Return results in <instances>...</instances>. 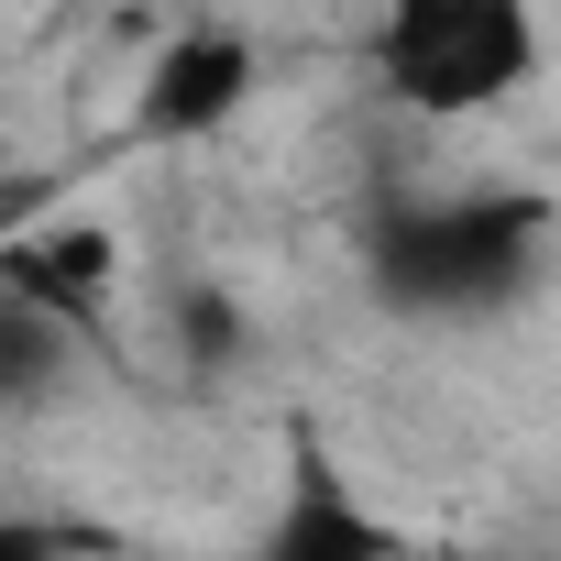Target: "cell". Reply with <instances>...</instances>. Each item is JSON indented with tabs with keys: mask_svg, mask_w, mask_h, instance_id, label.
Returning <instances> with one entry per match:
<instances>
[{
	"mask_svg": "<svg viewBox=\"0 0 561 561\" xmlns=\"http://www.w3.org/2000/svg\"><path fill=\"white\" fill-rule=\"evenodd\" d=\"M539 253H550V198L539 187H408L353 242L364 298L386 320H419V331H462V320L517 309Z\"/></svg>",
	"mask_w": 561,
	"mask_h": 561,
	"instance_id": "cell-1",
	"label": "cell"
},
{
	"mask_svg": "<svg viewBox=\"0 0 561 561\" xmlns=\"http://www.w3.org/2000/svg\"><path fill=\"white\" fill-rule=\"evenodd\" d=\"M0 561H78V550H67L45 517H12V528H0Z\"/></svg>",
	"mask_w": 561,
	"mask_h": 561,
	"instance_id": "cell-6",
	"label": "cell"
},
{
	"mask_svg": "<svg viewBox=\"0 0 561 561\" xmlns=\"http://www.w3.org/2000/svg\"><path fill=\"white\" fill-rule=\"evenodd\" d=\"M111 264L122 253H111L100 220H23L12 253H0V298L23 320H45V331H67V342H89V320L111 298Z\"/></svg>",
	"mask_w": 561,
	"mask_h": 561,
	"instance_id": "cell-4",
	"label": "cell"
},
{
	"mask_svg": "<svg viewBox=\"0 0 561 561\" xmlns=\"http://www.w3.org/2000/svg\"><path fill=\"white\" fill-rule=\"evenodd\" d=\"M253 561H440V550H408L320 451H298V473H287V506H275V528H264V550Z\"/></svg>",
	"mask_w": 561,
	"mask_h": 561,
	"instance_id": "cell-5",
	"label": "cell"
},
{
	"mask_svg": "<svg viewBox=\"0 0 561 561\" xmlns=\"http://www.w3.org/2000/svg\"><path fill=\"white\" fill-rule=\"evenodd\" d=\"M253 89H264V56L242 23H176L133 78V133L144 144H209L253 111Z\"/></svg>",
	"mask_w": 561,
	"mask_h": 561,
	"instance_id": "cell-3",
	"label": "cell"
},
{
	"mask_svg": "<svg viewBox=\"0 0 561 561\" xmlns=\"http://www.w3.org/2000/svg\"><path fill=\"white\" fill-rule=\"evenodd\" d=\"M364 78L419 122H484L539 78V23L517 0H397L364 23Z\"/></svg>",
	"mask_w": 561,
	"mask_h": 561,
	"instance_id": "cell-2",
	"label": "cell"
}]
</instances>
